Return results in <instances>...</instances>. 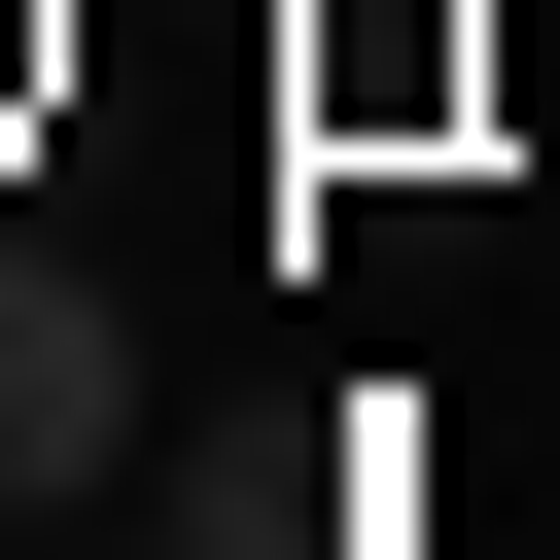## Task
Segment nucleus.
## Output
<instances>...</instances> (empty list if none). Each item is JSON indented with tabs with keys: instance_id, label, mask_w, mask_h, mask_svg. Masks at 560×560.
Listing matches in <instances>:
<instances>
[{
	"instance_id": "nucleus-1",
	"label": "nucleus",
	"mask_w": 560,
	"mask_h": 560,
	"mask_svg": "<svg viewBox=\"0 0 560 560\" xmlns=\"http://www.w3.org/2000/svg\"><path fill=\"white\" fill-rule=\"evenodd\" d=\"M105 455H140V315H105L70 245H0V525H35V490H105Z\"/></svg>"
}]
</instances>
